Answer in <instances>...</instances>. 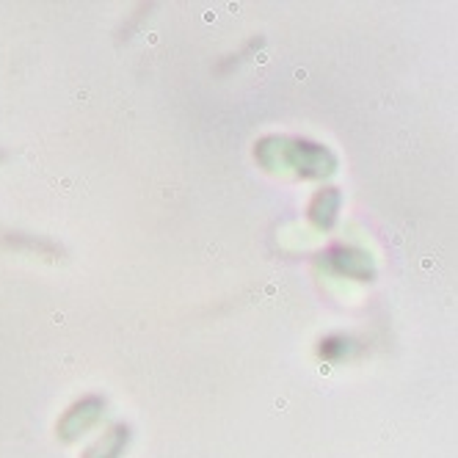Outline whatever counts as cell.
I'll return each mask as SVG.
<instances>
[{
	"label": "cell",
	"mask_w": 458,
	"mask_h": 458,
	"mask_svg": "<svg viewBox=\"0 0 458 458\" xmlns=\"http://www.w3.org/2000/svg\"><path fill=\"white\" fill-rule=\"evenodd\" d=\"M340 205H343V196L337 188H320L312 202L307 208V218L312 226L318 229H332L337 224V216H340Z\"/></svg>",
	"instance_id": "4"
},
{
	"label": "cell",
	"mask_w": 458,
	"mask_h": 458,
	"mask_svg": "<svg viewBox=\"0 0 458 458\" xmlns=\"http://www.w3.org/2000/svg\"><path fill=\"white\" fill-rule=\"evenodd\" d=\"M348 345L351 343L345 337H326V340H320V356L323 359H340L348 353Z\"/></svg>",
	"instance_id": "7"
},
{
	"label": "cell",
	"mask_w": 458,
	"mask_h": 458,
	"mask_svg": "<svg viewBox=\"0 0 458 458\" xmlns=\"http://www.w3.org/2000/svg\"><path fill=\"white\" fill-rule=\"evenodd\" d=\"M127 445H130V428L124 422H116L86 447L83 458H122Z\"/></svg>",
	"instance_id": "5"
},
{
	"label": "cell",
	"mask_w": 458,
	"mask_h": 458,
	"mask_svg": "<svg viewBox=\"0 0 458 458\" xmlns=\"http://www.w3.org/2000/svg\"><path fill=\"white\" fill-rule=\"evenodd\" d=\"M103 414H106V398L86 395L61 414V420L55 422V437L61 442H78L103 420Z\"/></svg>",
	"instance_id": "2"
},
{
	"label": "cell",
	"mask_w": 458,
	"mask_h": 458,
	"mask_svg": "<svg viewBox=\"0 0 458 458\" xmlns=\"http://www.w3.org/2000/svg\"><path fill=\"white\" fill-rule=\"evenodd\" d=\"M6 246L12 249H28V251H34V254H42V257H58L61 254V246H55L53 241L47 238H34V235H28V233H9L4 238Z\"/></svg>",
	"instance_id": "6"
},
{
	"label": "cell",
	"mask_w": 458,
	"mask_h": 458,
	"mask_svg": "<svg viewBox=\"0 0 458 458\" xmlns=\"http://www.w3.org/2000/svg\"><path fill=\"white\" fill-rule=\"evenodd\" d=\"M6 157H9V152H6L4 147H0V163H6Z\"/></svg>",
	"instance_id": "8"
},
{
	"label": "cell",
	"mask_w": 458,
	"mask_h": 458,
	"mask_svg": "<svg viewBox=\"0 0 458 458\" xmlns=\"http://www.w3.org/2000/svg\"><path fill=\"white\" fill-rule=\"evenodd\" d=\"M254 157L266 172H293L301 180H326L337 172V155L307 139L266 136L254 144Z\"/></svg>",
	"instance_id": "1"
},
{
	"label": "cell",
	"mask_w": 458,
	"mask_h": 458,
	"mask_svg": "<svg viewBox=\"0 0 458 458\" xmlns=\"http://www.w3.org/2000/svg\"><path fill=\"white\" fill-rule=\"evenodd\" d=\"M329 263L337 274L348 276V279H359V282H370L376 276V268H373V259L370 254L359 251V249H351V246H340V249H332L329 251Z\"/></svg>",
	"instance_id": "3"
}]
</instances>
